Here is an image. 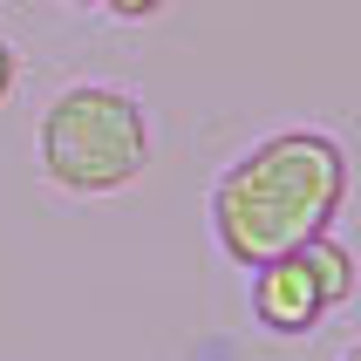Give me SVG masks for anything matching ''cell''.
<instances>
[{
    "mask_svg": "<svg viewBox=\"0 0 361 361\" xmlns=\"http://www.w3.org/2000/svg\"><path fill=\"white\" fill-rule=\"evenodd\" d=\"M327 314H334V307L321 300V286H314V273H307L300 252H280V259L252 266V321H259L266 334L300 341V334H314Z\"/></svg>",
    "mask_w": 361,
    "mask_h": 361,
    "instance_id": "3957f363",
    "label": "cell"
},
{
    "mask_svg": "<svg viewBox=\"0 0 361 361\" xmlns=\"http://www.w3.org/2000/svg\"><path fill=\"white\" fill-rule=\"evenodd\" d=\"M300 259H307V273H314V286H321V300L327 307H348V293H355V252L321 232V239L300 245Z\"/></svg>",
    "mask_w": 361,
    "mask_h": 361,
    "instance_id": "277c9868",
    "label": "cell"
},
{
    "mask_svg": "<svg viewBox=\"0 0 361 361\" xmlns=\"http://www.w3.org/2000/svg\"><path fill=\"white\" fill-rule=\"evenodd\" d=\"M14 96V48H7V41H0V102Z\"/></svg>",
    "mask_w": 361,
    "mask_h": 361,
    "instance_id": "8992f818",
    "label": "cell"
},
{
    "mask_svg": "<svg viewBox=\"0 0 361 361\" xmlns=\"http://www.w3.org/2000/svg\"><path fill=\"white\" fill-rule=\"evenodd\" d=\"M102 7H109L116 20H157L164 7H171V0H102Z\"/></svg>",
    "mask_w": 361,
    "mask_h": 361,
    "instance_id": "5b68a950",
    "label": "cell"
},
{
    "mask_svg": "<svg viewBox=\"0 0 361 361\" xmlns=\"http://www.w3.org/2000/svg\"><path fill=\"white\" fill-rule=\"evenodd\" d=\"M41 171L75 191V198H109L150 171V109L116 82H75L48 102L41 116Z\"/></svg>",
    "mask_w": 361,
    "mask_h": 361,
    "instance_id": "7a4b0ae2",
    "label": "cell"
},
{
    "mask_svg": "<svg viewBox=\"0 0 361 361\" xmlns=\"http://www.w3.org/2000/svg\"><path fill=\"white\" fill-rule=\"evenodd\" d=\"M68 7H102V0H68Z\"/></svg>",
    "mask_w": 361,
    "mask_h": 361,
    "instance_id": "ba28073f",
    "label": "cell"
},
{
    "mask_svg": "<svg viewBox=\"0 0 361 361\" xmlns=\"http://www.w3.org/2000/svg\"><path fill=\"white\" fill-rule=\"evenodd\" d=\"M348 204V150L327 130H273L212 184V239L232 266H266L321 239Z\"/></svg>",
    "mask_w": 361,
    "mask_h": 361,
    "instance_id": "6da1fadb",
    "label": "cell"
},
{
    "mask_svg": "<svg viewBox=\"0 0 361 361\" xmlns=\"http://www.w3.org/2000/svg\"><path fill=\"white\" fill-rule=\"evenodd\" d=\"M341 361H361V341H348V348H341Z\"/></svg>",
    "mask_w": 361,
    "mask_h": 361,
    "instance_id": "52a82bcc",
    "label": "cell"
}]
</instances>
